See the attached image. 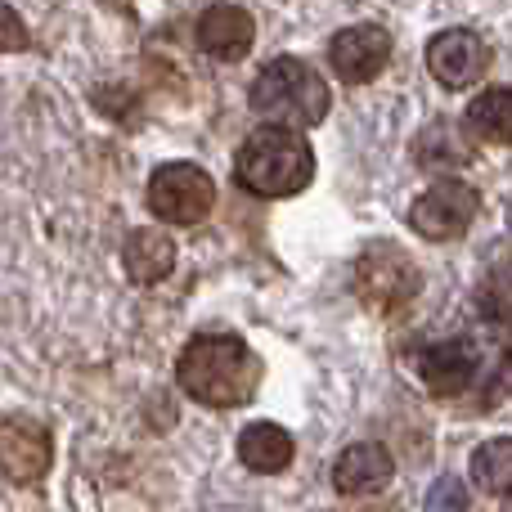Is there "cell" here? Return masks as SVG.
I'll return each instance as SVG.
<instances>
[{
  "label": "cell",
  "mask_w": 512,
  "mask_h": 512,
  "mask_svg": "<svg viewBox=\"0 0 512 512\" xmlns=\"http://www.w3.org/2000/svg\"><path fill=\"white\" fill-rule=\"evenodd\" d=\"M256 378H261V360L234 333L194 337L176 360V382L185 387V396H194L198 405H212V409L243 405L256 391Z\"/></svg>",
  "instance_id": "1"
},
{
  "label": "cell",
  "mask_w": 512,
  "mask_h": 512,
  "mask_svg": "<svg viewBox=\"0 0 512 512\" xmlns=\"http://www.w3.org/2000/svg\"><path fill=\"white\" fill-rule=\"evenodd\" d=\"M234 180L256 198H292L315 180V153L301 131L265 126L239 144Z\"/></svg>",
  "instance_id": "2"
},
{
  "label": "cell",
  "mask_w": 512,
  "mask_h": 512,
  "mask_svg": "<svg viewBox=\"0 0 512 512\" xmlns=\"http://www.w3.org/2000/svg\"><path fill=\"white\" fill-rule=\"evenodd\" d=\"M248 95L252 113L283 131H310L328 117V81L297 54H279L274 63H265Z\"/></svg>",
  "instance_id": "3"
},
{
  "label": "cell",
  "mask_w": 512,
  "mask_h": 512,
  "mask_svg": "<svg viewBox=\"0 0 512 512\" xmlns=\"http://www.w3.org/2000/svg\"><path fill=\"white\" fill-rule=\"evenodd\" d=\"M149 207L167 225H198L212 216L216 185L194 162H162L149 176Z\"/></svg>",
  "instance_id": "4"
},
{
  "label": "cell",
  "mask_w": 512,
  "mask_h": 512,
  "mask_svg": "<svg viewBox=\"0 0 512 512\" xmlns=\"http://www.w3.org/2000/svg\"><path fill=\"white\" fill-rule=\"evenodd\" d=\"M477 212H481L477 189L450 176V180L427 185L423 194L414 198V207H409V225H414L418 239H427V243H454L472 230Z\"/></svg>",
  "instance_id": "5"
},
{
  "label": "cell",
  "mask_w": 512,
  "mask_h": 512,
  "mask_svg": "<svg viewBox=\"0 0 512 512\" xmlns=\"http://www.w3.org/2000/svg\"><path fill=\"white\" fill-rule=\"evenodd\" d=\"M486 68H490V45L472 27H445V32H436L427 41V72L445 90L477 86L486 77Z\"/></svg>",
  "instance_id": "6"
},
{
  "label": "cell",
  "mask_w": 512,
  "mask_h": 512,
  "mask_svg": "<svg viewBox=\"0 0 512 512\" xmlns=\"http://www.w3.org/2000/svg\"><path fill=\"white\" fill-rule=\"evenodd\" d=\"M328 63H333V72L346 86H369L391 63V32L378 23L342 27V32H333V41H328Z\"/></svg>",
  "instance_id": "7"
},
{
  "label": "cell",
  "mask_w": 512,
  "mask_h": 512,
  "mask_svg": "<svg viewBox=\"0 0 512 512\" xmlns=\"http://www.w3.org/2000/svg\"><path fill=\"white\" fill-rule=\"evenodd\" d=\"M50 459H54V441L45 432V423L36 418H0V472L18 486H32L50 472Z\"/></svg>",
  "instance_id": "8"
},
{
  "label": "cell",
  "mask_w": 512,
  "mask_h": 512,
  "mask_svg": "<svg viewBox=\"0 0 512 512\" xmlns=\"http://www.w3.org/2000/svg\"><path fill=\"white\" fill-rule=\"evenodd\" d=\"M414 369H418V382L432 396H459L477 378V351L463 337H445V342H432L418 351Z\"/></svg>",
  "instance_id": "9"
},
{
  "label": "cell",
  "mask_w": 512,
  "mask_h": 512,
  "mask_svg": "<svg viewBox=\"0 0 512 512\" xmlns=\"http://www.w3.org/2000/svg\"><path fill=\"white\" fill-rule=\"evenodd\" d=\"M391 477H396V459H391L387 445H378V441L346 445L333 463V486L342 490V495H378Z\"/></svg>",
  "instance_id": "10"
},
{
  "label": "cell",
  "mask_w": 512,
  "mask_h": 512,
  "mask_svg": "<svg viewBox=\"0 0 512 512\" xmlns=\"http://www.w3.org/2000/svg\"><path fill=\"white\" fill-rule=\"evenodd\" d=\"M256 41V23L252 14L243 5H207L203 18H198V45H203V54H212V59H243V54L252 50Z\"/></svg>",
  "instance_id": "11"
},
{
  "label": "cell",
  "mask_w": 512,
  "mask_h": 512,
  "mask_svg": "<svg viewBox=\"0 0 512 512\" xmlns=\"http://www.w3.org/2000/svg\"><path fill=\"white\" fill-rule=\"evenodd\" d=\"M472 153H477V144L459 122H432L414 140V158L427 171H459L472 162Z\"/></svg>",
  "instance_id": "12"
},
{
  "label": "cell",
  "mask_w": 512,
  "mask_h": 512,
  "mask_svg": "<svg viewBox=\"0 0 512 512\" xmlns=\"http://www.w3.org/2000/svg\"><path fill=\"white\" fill-rule=\"evenodd\" d=\"M292 454H297V445H292L288 427L279 423H248L239 432V463L248 472L274 477V472H283L292 463Z\"/></svg>",
  "instance_id": "13"
},
{
  "label": "cell",
  "mask_w": 512,
  "mask_h": 512,
  "mask_svg": "<svg viewBox=\"0 0 512 512\" xmlns=\"http://www.w3.org/2000/svg\"><path fill=\"white\" fill-rule=\"evenodd\" d=\"M122 265L135 283H162L171 270H176V243L162 230H131L122 243Z\"/></svg>",
  "instance_id": "14"
},
{
  "label": "cell",
  "mask_w": 512,
  "mask_h": 512,
  "mask_svg": "<svg viewBox=\"0 0 512 512\" xmlns=\"http://www.w3.org/2000/svg\"><path fill=\"white\" fill-rule=\"evenodd\" d=\"M472 486L486 495H512V436H490L472 450Z\"/></svg>",
  "instance_id": "15"
},
{
  "label": "cell",
  "mask_w": 512,
  "mask_h": 512,
  "mask_svg": "<svg viewBox=\"0 0 512 512\" xmlns=\"http://www.w3.org/2000/svg\"><path fill=\"white\" fill-rule=\"evenodd\" d=\"M468 126L490 144H512V86H486L468 104Z\"/></svg>",
  "instance_id": "16"
},
{
  "label": "cell",
  "mask_w": 512,
  "mask_h": 512,
  "mask_svg": "<svg viewBox=\"0 0 512 512\" xmlns=\"http://www.w3.org/2000/svg\"><path fill=\"white\" fill-rule=\"evenodd\" d=\"M427 512H468V486L459 477H436L427 490Z\"/></svg>",
  "instance_id": "17"
},
{
  "label": "cell",
  "mask_w": 512,
  "mask_h": 512,
  "mask_svg": "<svg viewBox=\"0 0 512 512\" xmlns=\"http://www.w3.org/2000/svg\"><path fill=\"white\" fill-rule=\"evenodd\" d=\"M27 23L18 18V9L14 5H5L0 0V54H18V50H27Z\"/></svg>",
  "instance_id": "18"
},
{
  "label": "cell",
  "mask_w": 512,
  "mask_h": 512,
  "mask_svg": "<svg viewBox=\"0 0 512 512\" xmlns=\"http://www.w3.org/2000/svg\"><path fill=\"white\" fill-rule=\"evenodd\" d=\"M504 512H512V495H508V499H504Z\"/></svg>",
  "instance_id": "19"
},
{
  "label": "cell",
  "mask_w": 512,
  "mask_h": 512,
  "mask_svg": "<svg viewBox=\"0 0 512 512\" xmlns=\"http://www.w3.org/2000/svg\"><path fill=\"white\" fill-rule=\"evenodd\" d=\"M508 230H512V203H508Z\"/></svg>",
  "instance_id": "20"
}]
</instances>
